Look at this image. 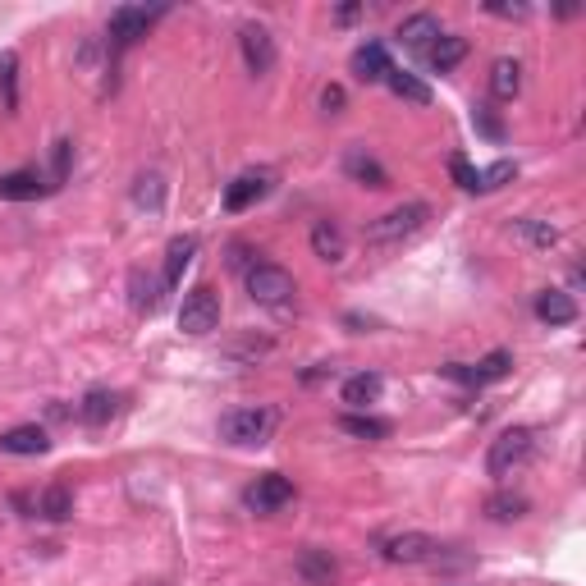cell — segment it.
<instances>
[{"mask_svg": "<svg viewBox=\"0 0 586 586\" xmlns=\"http://www.w3.org/2000/svg\"><path fill=\"white\" fill-rule=\"evenodd\" d=\"M532 454H536V431L532 426H509L500 440H490L486 472L504 481V477H513V472H522V467L532 463Z\"/></svg>", "mask_w": 586, "mask_h": 586, "instance_id": "6da1fadb", "label": "cell"}, {"mask_svg": "<svg viewBox=\"0 0 586 586\" xmlns=\"http://www.w3.org/2000/svg\"><path fill=\"white\" fill-rule=\"evenodd\" d=\"M248 293H252V303L271 307V312H284V307L293 303L298 284H293V275L284 271V266H275V261H257V266H248Z\"/></svg>", "mask_w": 586, "mask_h": 586, "instance_id": "7a4b0ae2", "label": "cell"}, {"mask_svg": "<svg viewBox=\"0 0 586 586\" xmlns=\"http://www.w3.org/2000/svg\"><path fill=\"white\" fill-rule=\"evenodd\" d=\"M426 220H431V207H426V202H403V207L385 211L380 220H371V225H367V243H376V248L403 243L408 234H417Z\"/></svg>", "mask_w": 586, "mask_h": 586, "instance_id": "3957f363", "label": "cell"}, {"mask_svg": "<svg viewBox=\"0 0 586 586\" xmlns=\"http://www.w3.org/2000/svg\"><path fill=\"white\" fill-rule=\"evenodd\" d=\"M271 422L275 417L266 413V408H234V413L220 417V440H225V445H239V449L261 445V440L271 435Z\"/></svg>", "mask_w": 586, "mask_h": 586, "instance_id": "277c9868", "label": "cell"}, {"mask_svg": "<svg viewBox=\"0 0 586 586\" xmlns=\"http://www.w3.org/2000/svg\"><path fill=\"white\" fill-rule=\"evenodd\" d=\"M220 326V293L211 284H197L179 307V330L184 335H211Z\"/></svg>", "mask_w": 586, "mask_h": 586, "instance_id": "5b68a950", "label": "cell"}, {"mask_svg": "<svg viewBox=\"0 0 586 586\" xmlns=\"http://www.w3.org/2000/svg\"><path fill=\"white\" fill-rule=\"evenodd\" d=\"M289 500H293V481L280 477V472H266V477H257L248 490H243V504H248L252 513H275Z\"/></svg>", "mask_w": 586, "mask_h": 586, "instance_id": "8992f818", "label": "cell"}, {"mask_svg": "<svg viewBox=\"0 0 586 586\" xmlns=\"http://www.w3.org/2000/svg\"><path fill=\"white\" fill-rule=\"evenodd\" d=\"M239 46H243V65H248L257 78L275 69V37L266 33L261 23H243V28H239Z\"/></svg>", "mask_w": 586, "mask_h": 586, "instance_id": "52a82bcc", "label": "cell"}, {"mask_svg": "<svg viewBox=\"0 0 586 586\" xmlns=\"http://www.w3.org/2000/svg\"><path fill=\"white\" fill-rule=\"evenodd\" d=\"M161 10H142V5H120V10L110 14V46H133L138 37H147V28H152V19Z\"/></svg>", "mask_w": 586, "mask_h": 586, "instance_id": "ba28073f", "label": "cell"}, {"mask_svg": "<svg viewBox=\"0 0 586 586\" xmlns=\"http://www.w3.org/2000/svg\"><path fill=\"white\" fill-rule=\"evenodd\" d=\"M435 550H440V545L426 532H403V536H390V541L380 545L385 564H426V559H435Z\"/></svg>", "mask_w": 586, "mask_h": 586, "instance_id": "9c48e42d", "label": "cell"}, {"mask_svg": "<svg viewBox=\"0 0 586 586\" xmlns=\"http://www.w3.org/2000/svg\"><path fill=\"white\" fill-rule=\"evenodd\" d=\"M266 193H271V174L248 170V174H239V179L225 188V211H248V207H257Z\"/></svg>", "mask_w": 586, "mask_h": 586, "instance_id": "30bf717a", "label": "cell"}, {"mask_svg": "<svg viewBox=\"0 0 586 586\" xmlns=\"http://www.w3.org/2000/svg\"><path fill=\"white\" fill-rule=\"evenodd\" d=\"M394 37H399L413 55H426L435 46V37H440V19H435V14H413V19L399 23V33Z\"/></svg>", "mask_w": 586, "mask_h": 586, "instance_id": "8fae6325", "label": "cell"}, {"mask_svg": "<svg viewBox=\"0 0 586 586\" xmlns=\"http://www.w3.org/2000/svg\"><path fill=\"white\" fill-rule=\"evenodd\" d=\"M298 577H303L307 586H330L339 577V564L330 559V550H321V545H307V550L298 554Z\"/></svg>", "mask_w": 586, "mask_h": 586, "instance_id": "7c38bea8", "label": "cell"}, {"mask_svg": "<svg viewBox=\"0 0 586 586\" xmlns=\"http://www.w3.org/2000/svg\"><path fill=\"white\" fill-rule=\"evenodd\" d=\"M390 51H385V46L380 42H367V46H358V51H353V74L362 78V83H385V78H390Z\"/></svg>", "mask_w": 586, "mask_h": 586, "instance_id": "4fadbf2b", "label": "cell"}, {"mask_svg": "<svg viewBox=\"0 0 586 586\" xmlns=\"http://www.w3.org/2000/svg\"><path fill=\"white\" fill-rule=\"evenodd\" d=\"M51 449L42 426H14V431L0 435V454H19V458H37Z\"/></svg>", "mask_w": 586, "mask_h": 586, "instance_id": "5bb4252c", "label": "cell"}, {"mask_svg": "<svg viewBox=\"0 0 586 586\" xmlns=\"http://www.w3.org/2000/svg\"><path fill=\"white\" fill-rule=\"evenodd\" d=\"M422 60L435 69V74H449L454 65H463V60H467V37H458V33H440V37H435V46L422 55Z\"/></svg>", "mask_w": 586, "mask_h": 586, "instance_id": "9a60e30c", "label": "cell"}, {"mask_svg": "<svg viewBox=\"0 0 586 586\" xmlns=\"http://www.w3.org/2000/svg\"><path fill=\"white\" fill-rule=\"evenodd\" d=\"M193 257H197V234H174V239L165 243V284L184 280V271L193 266Z\"/></svg>", "mask_w": 586, "mask_h": 586, "instance_id": "2e32d148", "label": "cell"}, {"mask_svg": "<svg viewBox=\"0 0 586 586\" xmlns=\"http://www.w3.org/2000/svg\"><path fill=\"white\" fill-rule=\"evenodd\" d=\"M312 252L321 261H330V266H339V261H344V252H348L344 229H339L335 220H316V225H312Z\"/></svg>", "mask_w": 586, "mask_h": 586, "instance_id": "e0dca14e", "label": "cell"}, {"mask_svg": "<svg viewBox=\"0 0 586 586\" xmlns=\"http://www.w3.org/2000/svg\"><path fill=\"white\" fill-rule=\"evenodd\" d=\"M536 316H541L545 326H573V321H577V303L568 298L564 289H545L541 298H536Z\"/></svg>", "mask_w": 586, "mask_h": 586, "instance_id": "ac0fdd59", "label": "cell"}, {"mask_svg": "<svg viewBox=\"0 0 586 586\" xmlns=\"http://www.w3.org/2000/svg\"><path fill=\"white\" fill-rule=\"evenodd\" d=\"M490 92H495V101H513L522 92V65L513 55H500L490 65Z\"/></svg>", "mask_w": 586, "mask_h": 586, "instance_id": "d6986e66", "label": "cell"}, {"mask_svg": "<svg viewBox=\"0 0 586 586\" xmlns=\"http://www.w3.org/2000/svg\"><path fill=\"white\" fill-rule=\"evenodd\" d=\"M37 513H42L46 522H69L74 518V495H69L65 481H51V486L37 495Z\"/></svg>", "mask_w": 586, "mask_h": 586, "instance_id": "ffe728a7", "label": "cell"}, {"mask_svg": "<svg viewBox=\"0 0 586 586\" xmlns=\"http://www.w3.org/2000/svg\"><path fill=\"white\" fill-rule=\"evenodd\" d=\"M129 293H133V307H138V312H156V307L165 303V280H156V275H147V271H133Z\"/></svg>", "mask_w": 586, "mask_h": 586, "instance_id": "44dd1931", "label": "cell"}, {"mask_svg": "<svg viewBox=\"0 0 586 586\" xmlns=\"http://www.w3.org/2000/svg\"><path fill=\"white\" fill-rule=\"evenodd\" d=\"M115 413H120V399L110 390H87L83 403H78V417H83L87 426H106Z\"/></svg>", "mask_w": 586, "mask_h": 586, "instance_id": "7402d4cb", "label": "cell"}, {"mask_svg": "<svg viewBox=\"0 0 586 586\" xmlns=\"http://www.w3.org/2000/svg\"><path fill=\"white\" fill-rule=\"evenodd\" d=\"M380 390H385V380L376 371H358V376L344 380V403L348 408H367V403L380 399Z\"/></svg>", "mask_w": 586, "mask_h": 586, "instance_id": "603a6c76", "label": "cell"}, {"mask_svg": "<svg viewBox=\"0 0 586 586\" xmlns=\"http://www.w3.org/2000/svg\"><path fill=\"white\" fill-rule=\"evenodd\" d=\"M344 170H348V179H358L362 188H390V174L380 170L367 152H358V147L344 156Z\"/></svg>", "mask_w": 586, "mask_h": 586, "instance_id": "cb8c5ba5", "label": "cell"}, {"mask_svg": "<svg viewBox=\"0 0 586 586\" xmlns=\"http://www.w3.org/2000/svg\"><path fill=\"white\" fill-rule=\"evenodd\" d=\"M46 188H42V179H37L33 170H14V174H5L0 179V197L5 202H37Z\"/></svg>", "mask_w": 586, "mask_h": 586, "instance_id": "d4e9b609", "label": "cell"}, {"mask_svg": "<svg viewBox=\"0 0 586 586\" xmlns=\"http://www.w3.org/2000/svg\"><path fill=\"white\" fill-rule=\"evenodd\" d=\"M513 371V353L509 348H495V353H486V358L472 367V385H495V380H504Z\"/></svg>", "mask_w": 586, "mask_h": 586, "instance_id": "484cf974", "label": "cell"}, {"mask_svg": "<svg viewBox=\"0 0 586 586\" xmlns=\"http://www.w3.org/2000/svg\"><path fill=\"white\" fill-rule=\"evenodd\" d=\"M385 83H390V92H394V97L413 101V106H426V101H431V87H426L417 74H403V69H390V78H385Z\"/></svg>", "mask_w": 586, "mask_h": 586, "instance_id": "4316f807", "label": "cell"}, {"mask_svg": "<svg viewBox=\"0 0 586 586\" xmlns=\"http://www.w3.org/2000/svg\"><path fill=\"white\" fill-rule=\"evenodd\" d=\"M339 431L358 435V440H385V435H390V422L367 417V413H348V417H339Z\"/></svg>", "mask_w": 586, "mask_h": 586, "instance_id": "83f0119b", "label": "cell"}, {"mask_svg": "<svg viewBox=\"0 0 586 586\" xmlns=\"http://www.w3.org/2000/svg\"><path fill=\"white\" fill-rule=\"evenodd\" d=\"M133 202L147 207V211H161V202H165V179L161 174H138V179H133Z\"/></svg>", "mask_w": 586, "mask_h": 586, "instance_id": "f1b7e54d", "label": "cell"}, {"mask_svg": "<svg viewBox=\"0 0 586 586\" xmlns=\"http://www.w3.org/2000/svg\"><path fill=\"white\" fill-rule=\"evenodd\" d=\"M0 97L10 110H19V55L14 51H0Z\"/></svg>", "mask_w": 586, "mask_h": 586, "instance_id": "f546056e", "label": "cell"}, {"mask_svg": "<svg viewBox=\"0 0 586 586\" xmlns=\"http://www.w3.org/2000/svg\"><path fill=\"white\" fill-rule=\"evenodd\" d=\"M486 513L495 522H518L522 513H527V500H522V495H509V490H500V495H490V500H486Z\"/></svg>", "mask_w": 586, "mask_h": 586, "instance_id": "4dcf8cb0", "label": "cell"}, {"mask_svg": "<svg viewBox=\"0 0 586 586\" xmlns=\"http://www.w3.org/2000/svg\"><path fill=\"white\" fill-rule=\"evenodd\" d=\"M518 234L532 243V248H554V243H559V229H554L550 220H536V216H522L518 220Z\"/></svg>", "mask_w": 586, "mask_h": 586, "instance_id": "1f68e13d", "label": "cell"}, {"mask_svg": "<svg viewBox=\"0 0 586 586\" xmlns=\"http://www.w3.org/2000/svg\"><path fill=\"white\" fill-rule=\"evenodd\" d=\"M513 174H518V165H513V161H495L490 170H481V174H477V193H495V188L509 184Z\"/></svg>", "mask_w": 586, "mask_h": 586, "instance_id": "d6a6232c", "label": "cell"}, {"mask_svg": "<svg viewBox=\"0 0 586 586\" xmlns=\"http://www.w3.org/2000/svg\"><path fill=\"white\" fill-rule=\"evenodd\" d=\"M449 170H454V184H458V188L477 193V174H481V170H472V165H467V156H454V161H449Z\"/></svg>", "mask_w": 586, "mask_h": 586, "instance_id": "836d02e7", "label": "cell"}, {"mask_svg": "<svg viewBox=\"0 0 586 586\" xmlns=\"http://www.w3.org/2000/svg\"><path fill=\"white\" fill-rule=\"evenodd\" d=\"M472 124H477V129H481V133H486V138H490V142H500V138H504V124H500V120H495V115H490V110H486V106H477V110H472Z\"/></svg>", "mask_w": 586, "mask_h": 586, "instance_id": "e575fe53", "label": "cell"}, {"mask_svg": "<svg viewBox=\"0 0 586 586\" xmlns=\"http://www.w3.org/2000/svg\"><path fill=\"white\" fill-rule=\"evenodd\" d=\"M69 161H74V142L60 138L55 142V184H65L69 179Z\"/></svg>", "mask_w": 586, "mask_h": 586, "instance_id": "d590c367", "label": "cell"}, {"mask_svg": "<svg viewBox=\"0 0 586 586\" xmlns=\"http://www.w3.org/2000/svg\"><path fill=\"white\" fill-rule=\"evenodd\" d=\"M321 110H326V115H339V110H344V87L330 83L326 92H321Z\"/></svg>", "mask_w": 586, "mask_h": 586, "instance_id": "8d00e7d4", "label": "cell"}, {"mask_svg": "<svg viewBox=\"0 0 586 586\" xmlns=\"http://www.w3.org/2000/svg\"><path fill=\"white\" fill-rule=\"evenodd\" d=\"M486 10L500 14V19H522V14H527V5H504V0H490Z\"/></svg>", "mask_w": 586, "mask_h": 586, "instance_id": "74e56055", "label": "cell"}, {"mask_svg": "<svg viewBox=\"0 0 586 586\" xmlns=\"http://www.w3.org/2000/svg\"><path fill=\"white\" fill-rule=\"evenodd\" d=\"M362 14V5H344V10H339V23H353Z\"/></svg>", "mask_w": 586, "mask_h": 586, "instance_id": "f35d334b", "label": "cell"}]
</instances>
